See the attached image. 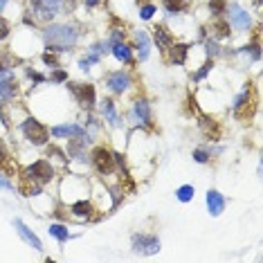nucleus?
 <instances>
[{
  "label": "nucleus",
  "mask_w": 263,
  "mask_h": 263,
  "mask_svg": "<svg viewBox=\"0 0 263 263\" xmlns=\"http://www.w3.org/2000/svg\"><path fill=\"white\" fill-rule=\"evenodd\" d=\"M43 38H45L50 52H65L76 43L79 32L74 25H50L43 32Z\"/></svg>",
  "instance_id": "f257e3e1"
},
{
  "label": "nucleus",
  "mask_w": 263,
  "mask_h": 263,
  "mask_svg": "<svg viewBox=\"0 0 263 263\" xmlns=\"http://www.w3.org/2000/svg\"><path fill=\"white\" fill-rule=\"evenodd\" d=\"M21 131H23V135H25L27 140H30L34 146H43V144H47L50 131H47V128L43 126L41 122H38V119H34V117L25 119V122H23V126H21Z\"/></svg>",
  "instance_id": "f03ea898"
},
{
  "label": "nucleus",
  "mask_w": 263,
  "mask_h": 263,
  "mask_svg": "<svg viewBox=\"0 0 263 263\" xmlns=\"http://www.w3.org/2000/svg\"><path fill=\"white\" fill-rule=\"evenodd\" d=\"M25 176L32 180V183H36L43 187V185H47L52 178H54V169H52V164L47 160H36L32 166H27Z\"/></svg>",
  "instance_id": "7ed1b4c3"
},
{
  "label": "nucleus",
  "mask_w": 263,
  "mask_h": 263,
  "mask_svg": "<svg viewBox=\"0 0 263 263\" xmlns=\"http://www.w3.org/2000/svg\"><path fill=\"white\" fill-rule=\"evenodd\" d=\"M30 9L38 21H52L61 9V0H30Z\"/></svg>",
  "instance_id": "20e7f679"
},
{
  "label": "nucleus",
  "mask_w": 263,
  "mask_h": 263,
  "mask_svg": "<svg viewBox=\"0 0 263 263\" xmlns=\"http://www.w3.org/2000/svg\"><path fill=\"white\" fill-rule=\"evenodd\" d=\"M93 164L102 176H108L115 171V155L106 146H97V149L93 151Z\"/></svg>",
  "instance_id": "39448f33"
},
{
  "label": "nucleus",
  "mask_w": 263,
  "mask_h": 263,
  "mask_svg": "<svg viewBox=\"0 0 263 263\" xmlns=\"http://www.w3.org/2000/svg\"><path fill=\"white\" fill-rule=\"evenodd\" d=\"M131 243H133V250L142 252V254H155V252H160V238L153 236V234H133Z\"/></svg>",
  "instance_id": "423d86ee"
},
{
  "label": "nucleus",
  "mask_w": 263,
  "mask_h": 263,
  "mask_svg": "<svg viewBox=\"0 0 263 263\" xmlns=\"http://www.w3.org/2000/svg\"><path fill=\"white\" fill-rule=\"evenodd\" d=\"M70 90L74 93L76 102H79L85 111H90V108L95 106L97 95H95V85L93 83H70Z\"/></svg>",
  "instance_id": "0eeeda50"
},
{
  "label": "nucleus",
  "mask_w": 263,
  "mask_h": 263,
  "mask_svg": "<svg viewBox=\"0 0 263 263\" xmlns=\"http://www.w3.org/2000/svg\"><path fill=\"white\" fill-rule=\"evenodd\" d=\"M225 12H227V16H229V23H232L236 30H241V32L250 30L252 18H250V14H247L245 9H241L238 5H229Z\"/></svg>",
  "instance_id": "6e6552de"
},
{
  "label": "nucleus",
  "mask_w": 263,
  "mask_h": 263,
  "mask_svg": "<svg viewBox=\"0 0 263 263\" xmlns=\"http://www.w3.org/2000/svg\"><path fill=\"white\" fill-rule=\"evenodd\" d=\"M14 227H16L18 236H21L23 241H25V243H27V245H30V247H34L36 252H41V250H43V243H41V238H38L36 234L32 232V229H30V227L25 225V223L21 221V218H14Z\"/></svg>",
  "instance_id": "1a4fd4ad"
},
{
  "label": "nucleus",
  "mask_w": 263,
  "mask_h": 263,
  "mask_svg": "<svg viewBox=\"0 0 263 263\" xmlns=\"http://www.w3.org/2000/svg\"><path fill=\"white\" fill-rule=\"evenodd\" d=\"M106 83H108V88H111L113 93L122 95V93H126L128 85H131V76H128L126 70H117V72H111V74H108Z\"/></svg>",
  "instance_id": "9d476101"
},
{
  "label": "nucleus",
  "mask_w": 263,
  "mask_h": 263,
  "mask_svg": "<svg viewBox=\"0 0 263 263\" xmlns=\"http://www.w3.org/2000/svg\"><path fill=\"white\" fill-rule=\"evenodd\" d=\"M207 209H209V214L212 216H221L223 212H225V198H223V194L221 191H216V189H209L207 191Z\"/></svg>",
  "instance_id": "9b49d317"
},
{
  "label": "nucleus",
  "mask_w": 263,
  "mask_h": 263,
  "mask_svg": "<svg viewBox=\"0 0 263 263\" xmlns=\"http://www.w3.org/2000/svg\"><path fill=\"white\" fill-rule=\"evenodd\" d=\"M133 115H135L137 122H142L144 126H153V117H151V106L146 99H137L133 104Z\"/></svg>",
  "instance_id": "f8f14e48"
},
{
  "label": "nucleus",
  "mask_w": 263,
  "mask_h": 263,
  "mask_svg": "<svg viewBox=\"0 0 263 263\" xmlns=\"http://www.w3.org/2000/svg\"><path fill=\"white\" fill-rule=\"evenodd\" d=\"M52 135L54 137H76V135H85V131L79 124H61V126L52 128Z\"/></svg>",
  "instance_id": "ddd939ff"
},
{
  "label": "nucleus",
  "mask_w": 263,
  "mask_h": 263,
  "mask_svg": "<svg viewBox=\"0 0 263 263\" xmlns=\"http://www.w3.org/2000/svg\"><path fill=\"white\" fill-rule=\"evenodd\" d=\"M153 41L157 43V47H169V45H173V36H171V32L166 30L164 25H155L153 27Z\"/></svg>",
  "instance_id": "4468645a"
},
{
  "label": "nucleus",
  "mask_w": 263,
  "mask_h": 263,
  "mask_svg": "<svg viewBox=\"0 0 263 263\" xmlns=\"http://www.w3.org/2000/svg\"><path fill=\"white\" fill-rule=\"evenodd\" d=\"M135 43H137V56H140V61H146L149 59V52H151V38L146 32H137L135 34Z\"/></svg>",
  "instance_id": "2eb2a0df"
},
{
  "label": "nucleus",
  "mask_w": 263,
  "mask_h": 263,
  "mask_svg": "<svg viewBox=\"0 0 263 263\" xmlns=\"http://www.w3.org/2000/svg\"><path fill=\"white\" fill-rule=\"evenodd\" d=\"M171 47V63H178L183 65L185 61H187V52H189V45H185V43H176V45H169Z\"/></svg>",
  "instance_id": "dca6fc26"
},
{
  "label": "nucleus",
  "mask_w": 263,
  "mask_h": 263,
  "mask_svg": "<svg viewBox=\"0 0 263 263\" xmlns=\"http://www.w3.org/2000/svg\"><path fill=\"white\" fill-rule=\"evenodd\" d=\"M113 56L117 61H122V63H128V61H131V56H133V52H131V47L126 45V43H113Z\"/></svg>",
  "instance_id": "f3484780"
},
{
  "label": "nucleus",
  "mask_w": 263,
  "mask_h": 263,
  "mask_svg": "<svg viewBox=\"0 0 263 263\" xmlns=\"http://www.w3.org/2000/svg\"><path fill=\"white\" fill-rule=\"evenodd\" d=\"M0 171H5V173H14L16 171V164L12 162V155L5 149L3 142H0Z\"/></svg>",
  "instance_id": "a211bd4d"
},
{
  "label": "nucleus",
  "mask_w": 263,
  "mask_h": 263,
  "mask_svg": "<svg viewBox=\"0 0 263 263\" xmlns=\"http://www.w3.org/2000/svg\"><path fill=\"white\" fill-rule=\"evenodd\" d=\"M102 113H104V117L113 124V126H119L117 111H115V104L111 102V99H104V102H102Z\"/></svg>",
  "instance_id": "6ab92c4d"
},
{
  "label": "nucleus",
  "mask_w": 263,
  "mask_h": 263,
  "mask_svg": "<svg viewBox=\"0 0 263 263\" xmlns=\"http://www.w3.org/2000/svg\"><path fill=\"white\" fill-rule=\"evenodd\" d=\"M93 205L90 203H85V200H79V203H74L72 205V214L74 216H81V218H90L93 216Z\"/></svg>",
  "instance_id": "aec40b11"
},
{
  "label": "nucleus",
  "mask_w": 263,
  "mask_h": 263,
  "mask_svg": "<svg viewBox=\"0 0 263 263\" xmlns=\"http://www.w3.org/2000/svg\"><path fill=\"white\" fill-rule=\"evenodd\" d=\"M16 93H18V88H16V81H14V76L0 85V99H3V102H7V99H14V95H16Z\"/></svg>",
  "instance_id": "412c9836"
},
{
  "label": "nucleus",
  "mask_w": 263,
  "mask_h": 263,
  "mask_svg": "<svg viewBox=\"0 0 263 263\" xmlns=\"http://www.w3.org/2000/svg\"><path fill=\"white\" fill-rule=\"evenodd\" d=\"M194 194H196L194 185H183V187L176 189V198H178L180 203H189V200H194Z\"/></svg>",
  "instance_id": "4be33fe9"
},
{
  "label": "nucleus",
  "mask_w": 263,
  "mask_h": 263,
  "mask_svg": "<svg viewBox=\"0 0 263 263\" xmlns=\"http://www.w3.org/2000/svg\"><path fill=\"white\" fill-rule=\"evenodd\" d=\"M47 232L52 234V236L56 238V241H61V243H65L70 238V232L68 229H65L63 225H59V223H54V225H50V229H47Z\"/></svg>",
  "instance_id": "5701e85b"
},
{
  "label": "nucleus",
  "mask_w": 263,
  "mask_h": 263,
  "mask_svg": "<svg viewBox=\"0 0 263 263\" xmlns=\"http://www.w3.org/2000/svg\"><path fill=\"white\" fill-rule=\"evenodd\" d=\"M164 7L169 14H180L187 7V3H185V0H164Z\"/></svg>",
  "instance_id": "b1692460"
},
{
  "label": "nucleus",
  "mask_w": 263,
  "mask_h": 263,
  "mask_svg": "<svg viewBox=\"0 0 263 263\" xmlns=\"http://www.w3.org/2000/svg\"><path fill=\"white\" fill-rule=\"evenodd\" d=\"M203 128L205 131H207V135H212V140H216L218 137V126H216V122H214V119H207V117H203Z\"/></svg>",
  "instance_id": "393cba45"
},
{
  "label": "nucleus",
  "mask_w": 263,
  "mask_h": 263,
  "mask_svg": "<svg viewBox=\"0 0 263 263\" xmlns=\"http://www.w3.org/2000/svg\"><path fill=\"white\" fill-rule=\"evenodd\" d=\"M214 32H216L218 38L229 36V23H225V21H216V23H214Z\"/></svg>",
  "instance_id": "a878e982"
},
{
  "label": "nucleus",
  "mask_w": 263,
  "mask_h": 263,
  "mask_svg": "<svg viewBox=\"0 0 263 263\" xmlns=\"http://www.w3.org/2000/svg\"><path fill=\"white\" fill-rule=\"evenodd\" d=\"M209 9H212V14L221 16V14L227 9V3H225V0H212V3H209Z\"/></svg>",
  "instance_id": "bb28decb"
},
{
  "label": "nucleus",
  "mask_w": 263,
  "mask_h": 263,
  "mask_svg": "<svg viewBox=\"0 0 263 263\" xmlns=\"http://www.w3.org/2000/svg\"><path fill=\"white\" fill-rule=\"evenodd\" d=\"M43 59V63L45 65H52V68H59V59L54 56V52H45V54L41 56Z\"/></svg>",
  "instance_id": "cd10ccee"
},
{
  "label": "nucleus",
  "mask_w": 263,
  "mask_h": 263,
  "mask_svg": "<svg viewBox=\"0 0 263 263\" xmlns=\"http://www.w3.org/2000/svg\"><path fill=\"white\" fill-rule=\"evenodd\" d=\"M194 160L200 162V164L209 162V151H207V149H196V151H194Z\"/></svg>",
  "instance_id": "c85d7f7f"
},
{
  "label": "nucleus",
  "mask_w": 263,
  "mask_h": 263,
  "mask_svg": "<svg viewBox=\"0 0 263 263\" xmlns=\"http://www.w3.org/2000/svg\"><path fill=\"white\" fill-rule=\"evenodd\" d=\"M212 68H214V61H207V63H205V65H203V68H200V70H198V72H196V74H194V81H200V79H203V76H205V74H207V72H209V70H212Z\"/></svg>",
  "instance_id": "c756f323"
},
{
  "label": "nucleus",
  "mask_w": 263,
  "mask_h": 263,
  "mask_svg": "<svg viewBox=\"0 0 263 263\" xmlns=\"http://www.w3.org/2000/svg\"><path fill=\"white\" fill-rule=\"evenodd\" d=\"M9 32H12V27H9V23L5 21L3 16H0V41H3V38H7V36H9Z\"/></svg>",
  "instance_id": "7c9ffc66"
},
{
  "label": "nucleus",
  "mask_w": 263,
  "mask_h": 263,
  "mask_svg": "<svg viewBox=\"0 0 263 263\" xmlns=\"http://www.w3.org/2000/svg\"><path fill=\"white\" fill-rule=\"evenodd\" d=\"M153 14H155V7H153V5H144V7L140 9V16L144 18V21H149Z\"/></svg>",
  "instance_id": "2f4dec72"
},
{
  "label": "nucleus",
  "mask_w": 263,
  "mask_h": 263,
  "mask_svg": "<svg viewBox=\"0 0 263 263\" xmlns=\"http://www.w3.org/2000/svg\"><path fill=\"white\" fill-rule=\"evenodd\" d=\"M52 81H56V83H63V81H68V72H65V70H56V72L52 74Z\"/></svg>",
  "instance_id": "473e14b6"
},
{
  "label": "nucleus",
  "mask_w": 263,
  "mask_h": 263,
  "mask_svg": "<svg viewBox=\"0 0 263 263\" xmlns=\"http://www.w3.org/2000/svg\"><path fill=\"white\" fill-rule=\"evenodd\" d=\"M207 54L209 56H216L218 54V45L214 41H207Z\"/></svg>",
  "instance_id": "72a5a7b5"
},
{
  "label": "nucleus",
  "mask_w": 263,
  "mask_h": 263,
  "mask_svg": "<svg viewBox=\"0 0 263 263\" xmlns=\"http://www.w3.org/2000/svg\"><path fill=\"white\" fill-rule=\"evenodd\" d=\"M12 72H9V70H0V85H3L5 83V81H9V79H12Z\"/></svg>",
  "instance_id": "f704fd0d"
},
{
  "label": "nucleus",
  "mask_w": 263,
  "mask_h": 263,
  "mask_svg": "<svg viewBox=\"0 0 263 263\" xmlns=\"http://www.w3.org/2000/svg\"><path fill=\"white\" fill-rule=\"evenodd\" d=\"M27 74H30V79L38 81V83H41V81H45V76H43V74H38V72H32V70H27Z\"/></svg>",
  "instance_id": "c9c22d12"
},
{
  "label": "nucleus",
  "mask_w": 263,
  "mask_h": 263,
  "mask_svg": "<svg viewBox=\"0 0 263 263\" xmlns=\"http://www.w3.org/2000/svg\"><path fill=\"white\" fill-rule=\"evenodd\" d=\"M0 187H5V189H14V185H12V183H7V180H5L3 176H0Z\"/></svg>",
  "instance_id": "e433bc0d"
},
{
  "label": "nucleus",
  "mask_w": 263,
  "mask_h": 263,
  "mask_svg": "<svg viewBox=\"0 0 263 263\" xmlns=\"http://www.w3.org/2000/svg\"><path fill=\"white\" fill-rule=\"evenodd\" d=\"M83 3H85V7H97L102 0H83Z\"/></svg>",
  "instance_id": "4c0bfd02"
},
{
  "label": "nucleus",
  "mask_w": 263,
  "mask_h": 263,
  "mask_svg": "<svg viewBox=\"0 0 263 263\" xmlns=\"http://www.w3.org/2000/svg\"><path fill=\"white\" fill-rule=\"evenodd\" d=\"M5 5H7V0H0V14H3V9H5Z\"/></svg>",
  "instance_id": "58836bf2"
},
{
  "label": "nucleus",
  "mask_w": 263,
  "mask_h": 263,
  "mask_svg": "<svg viewBox=\"0 0 263 263\" xmlns=\"http://www.w3.org/2000/svg\"><path fill=\"white\" fill-rule=\"evenodd\" d=\"M0 70H7V68H5V63H3V59H0Z\"/></svg>",
  "instance_id": "ea45409f"
},
{
  "label": "nucleus",
  "mask_w": 263,
  "mask_h": 263,
  "mask_svg": "<svg viewBox=\"0 0 263 263\" xmlns=\"http://www.w3.org/2000/svg\"><path fill=\"white\" fill-rule=\"evenodd\" d=\"M0 102H3V99H0Z\"/></svg>",
  "instance_id": "a19ab883"
}]
</instances>
